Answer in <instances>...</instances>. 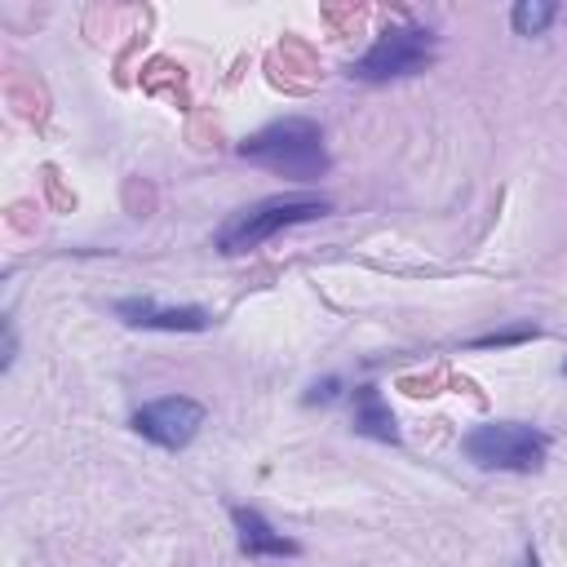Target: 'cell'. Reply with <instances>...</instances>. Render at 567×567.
<instances>
[{
    "label": "cell",
    "mask_w": 567,
    "mask_h": 567,
    "mask_svg": "<svg viewBox=\"0 0 567 567\" xmlns=\"http://www.w3.org/2000/svg\"><path fill=\"white\" fill-rule=\"evenodd\" d=\"M235 151H239V159H248L266 173H279L288 182H319L332 168L328 146H323V128L306 115L270 120L257 133H248Z\"/></svg>",
    "instance_id": "1"
},
{
    "label": "cell",
    "mask_w": 567,
    "mask_h": 567,
    "mask_svg": "<svg viewBox=\"0 0 567 567\" xmlns=\"http://www.w3.org/2000/svg\"><path fill=\"white\" fill-rule=\"evenodd\" d=\"M323 213H332V199H323V195H270V199H257V204L230 213L221 221V230H217V248L226 257H239V252L261 248L279 230L301 226V221H315Z\"/></svg>",
    "instance_id": "2"
},
{
    "label": "cell",
    "mask_w": 567,
    "mask_h": 567,
    "mask_svg": "<svg viewBox=\"0 0 567 567\" xmlns=\"http://www.w3.org/2000/svg\"><path fill=\"white\" fill-rule=\"evenodd\" d=\"M461 452L478 470L536 474L549 456V434L527 421H483L461 439Z\"/></svg>",
    "instance_id": "3"
},
{
    "label": "cell",
    "mask_w": 567,
    "mask_h": 567,
    "mask_svg": "<svg viewBox=\"0 0 567 567\" xmlns=\"http://www.w3.org/2000/svg\"><path fill=\"white\" fill-rule=\"evenodd\" d=\"M439 53V40L430 27H416V22H394L385 27L368 53H359L350 62V80H363V84H390V80H408V75H421Z\"/></svg>",
    "instance_id": "4"
},
{
    "label": "cell",
    "mask_w": 567,
    "mask_h": 567,
    "mask_svg": "<svg viewBox=\"0 0 567 567\" xmlns=\"http://www.w3.org/2000/svg\"><path fill=\"white\" fill-rule=\"evenodd\" d=\"M204 425V403L190 399V394H164V399H151L142 403L133 416H128V430L142 434L146 443L164 447V452H182L190 447V439L199 434Z\"/></svg>",
    "instance_id": "5"
},
{
    "label": "cell",
    "mask_w": 567,
    "mask_h": 567,
    "mask_svg": "<svg viewBox=\"0 0 567 567\" xmlns=\"http://www.w3.org/2000/svg\"><path fill=\"white\" fill-rule=\"evenodd\" d=\"M111 310L128 328H146V332H208L213 323L204 306H159L151 297H120Z\"/></svg>",
    "instance_id": "6"
},
{
    "label": "cell",
    "mask_w": 567,
    "mask_h": 567,
    "mask_svg": "<svg viewBox=\"0 0 567 567\" xmlns=\"http://www.w3.org/2000/svg\"><path fill=\"white\" fill-rule=\"evenodd\" d=\"M230 523H235V540H239V554L248 558H297L301 545L284 532L270 527V518L252 505H235L230 509Z\"/></svg>",
    "instance_id": "7"
},
{
    "label": "cell",
    "mask_w": 567,
    "mask_h": 567,
    "mask_svg": "<svg viewBox=\"0 0 567 567\" xmlns=\"http://www.w3.org/2000/svg\"><path fill=\"white\" fill-rule=\"evenodd\" d=\"M350 430L363 434V439H377V443H399V421L385 403V394L377 385H354L350 394Z\"/></svg>",
    "instance_id": "8"
},
{
    "label": "cell",
    "mask_w": 567,
    "mask_h": 567,
    "mask_svg": "<svg viewBox=\"0 0 567 567\" xmlns=\"http://www.w3.org/2000/svg\"><path fill=\"white\" fill-rule=\"evenodd\" d=\"M554 18H558V4H549V0H518L509 9V27L518 35H545Z\"/></svg>",
    "instance_id": "9"
},
{
    "label": "cell",
    "mask_w": 567,
    "mask_h": 567,
    "mask_svg": "<svg viewBox=\"0 0 567 567\" xmlns=\"http://www.w3.org/2000/svg\"><path fill=\"white\" fill-rule=\"evenodd\" d=\"M527 337H536V328H514V332H492V337H478L474 346L483 350V346H509V341H527Z\"/></svg>",
    "instance_id": "10"
},
{
    "label": "cell",
    "mask_w": 567,
    "mask_h": 567,
    "mask_svg": "<svg viewBox=\"0 0 567 567\" xmlns=\"http://www.w3.org/2000/svg\"><path fill=\"white\" fill-rule=\"evenodd\" d=\"M337 385H341V381H337V377H328V381H323V385H315V390H310V394H306V403H319V399H323V403H328V399H337Z\"/></svg>",
    "instance_id": "11"
},
{
    "label": "cell",
    "mask_w": 567,
    "mask_h": 567,
    "mask_svg": "<svg viewBox=\"0 0 567 567\" xmlns=\"http://www.w3.org/2000/svg\"><path fill=\"white\" fill-rule=\"evenodd\" d=\"M518 567H540V554H536V549H523V558H518Z\"/></svg>",
    "instance_id": "12"
},
{
    "label": "cell",
    "mask_w": 567,
    "mask_h": 567,
    "mask_svg": "<svg viewBox=\"0 0 567 567\" xmlns=\"http://www.w3.org/2000/svg\"><path fill=\"white\" fill-rule=\"evenodd\" d=\"M563 372H567V363H563Z\"/></svg>",
    "instance_id": "13"
}]
</instances>
